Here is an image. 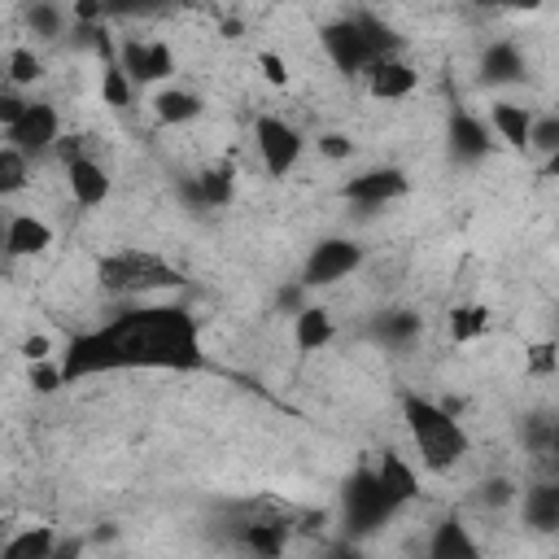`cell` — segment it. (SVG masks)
<instances>
[{"label":"cell","instance_id":"cell-1","mask_svg":"<svg viewBox=\"0 0 559 559\" xmlns=\"http://www.w3.org/2000/svg\"><path fill=\"white\" fill-rule=\"evenodd\" d=\"M109 371H201V323L188 306H131L96 328Z\"/></svg>","mask_w":559,"mask_h":559},{"label":"cell","instance_id":"cell-2","mask_svg":"<svg viewBox=\"0 0 559 559\" xmlns=\"http://www.w3.org/2000/svg\"><path fill=\"white\" fill-rule=\"evenodd\" d=\"M402 419H406V432L415 441V454L428 472H450L467 459L472 450V437L467 428L459 424V415L437 402V397H424V393H402Z\"/></svg>","mask_w":559,"mask_h":559},{"label":"cell","instance_id":"cell-3","mask_svg":"<svg viewBox=\"0 0 559 559\" xmlns=\"http://www.w3.org/2000/svg\"><path fill=\"white\" fill-rule=\"evenodd\" d=\"M96 280H100L105 293L131 297V293H148V288H170V284H179V271H170L157 253L122 249V253H109V258L96 262Z\"/></svg>","mask_w":559,"mask_h":559},{"label":"cell","instance_id":"cell-4","mask_svg":"<svg viewBox=\"0 0 559 559\" xmlns=\"http://www.w3.org/2000/svg\"><path fill=\"white\" fill-rule=\"evenodd\" d=\"M389 515H397V511H393V502L384 498V489H380L376 472H371V467H358V472L345 480V489H341V520H345V537L362 542V537H367V533H376Z\"/></svg>","mask_w":559,"mask_h":559},{"label":"cell","instance_id":"cell-5","mask_svg":"<svg viewBox=\"0 0 559 559\" xmlns=\"http://www.w3.org/2000/svg\"><path fill=\"white\" fill-rule=\"evenodd\" d=\"M362 262H367V249L354 236H323L310 245L297 280L306 288H332V284L349 280L354 271H362Z\"/></svg>","mask_w":559,"mask_h":559},{"label":"cell","instance_id":"cell-6","mask_svg":"<svg viewBox=\"0 0 559 559\" xmlns=\"http://www.w3.org/2000/svg\"><path fill=\"white\" fill-rule=\"evenodd\" d=\"M253 144H258L262 170L275 175V179H284V175L301 162V148H306L301 131H297L288 118H280V114H258V122H253Z\"/></svg>","mask_w":559,"mask_h":559},{"label":"cell","instance_id":"cell-7","mask_svg":"<svg viewBox=\"0 0 559 559\" xmlns=\"http://www.w3.org/2000/svg\"><path fill=\"white\" fill-rule=\"evenodd\" d=\"M319 44H323L328 61H332L341 74H367V70L376 66V52H371V44H367V35H362V26H358L354 13L323 22Z\"/></svg>","mask_w":559,"mask_h":559},{"label":"cell","instance_id":"cell-8","mask_svg":"<svg viewBox=\"0 0 559 559\" xmlns=\"http://www.w3.org/2000/svg\"><path fill=\"white\" fill-rule=\"evenodd\" d=\"M61 135H66V131H61L57 105H52V100H31L26 114L4 131V144L22 148L26 157H39V153H57Z\"/></svg>","mask_w":559,"mask_h":559},{"label":"cell","instance_id":"cell-9","mask_svg":"<svg viewBox=\"0 0 559 559\" xmlns=\"http://www.w3.org/2000/svg\"><path fill=\"white\" fill-rule=\"evenodd\" d=\"M118 66L127 70V79L135 87L144 83H166L175 74V52L166 39H148V35H127L118 44Z\"/></svg>","mask_w":559,"mask_h":559},{"label":"cell","instance_id":"cell-10","mask_svg":"<svg viewBox=\"0 0 559 559\" xmlns=\"http://www.w3.org/2000/svg\"><path fill=\"white\" fill-rule=\"evenodd\" d=\"M406 192H411V179H406L402 166H371V170L345 179V188H341L345 201L367 205V210H380V205H389V201H397Z\"/></svg>","mask_w":559,"mask_h":559},{"label":"cell","instance_id":"cell-11","mask_svg":"<svg viewBox=\"0 0 559 559\" xmlns=\"http://www.w3.org/2000/svg\"><path fill=\"white\" fill-rule=\"evenodd\" d=\"M445 144H450V157H454V162L476 166V162H485V157L493 153V131H489V122H485V118H476V114L459 109V114H450Z\"/></svg>","mask_w":559,"mask_h":559},{"label":"cell","instance_id":"cell-12","mask_svg":"<svg viewBox=\"0 0 559 559\" xmlns=\"http://www.w3.org/2000/svg\"><path fill=\"white\" fill-rule=\"evenodd\" d=\"M520 524L528 533H559V476H546V480H533L520 489Z\"/></svg>","mask_w":559,"mask_h":559},{"label":"cell","instance_id":"cell-13","mask_svg":"<svg viewBox=\"0 0 559 559\" xmlns=\"http://www.w3.org/2000/svg\"><path fill=\"white\" fill-rule=\"evenodd\" d=\"M424 559H485V550H480L472 524H467L459 511H450V515H441V520L432 524Z\"/></svg>","mask_w":559,"mask_h":559},{"label":"cell","instance_id":"cell-14","mask_svg":"<svg viewBox=\"0 0 559 559\" xmlns=\"http://www.w3.org/2000/svg\"><path fill=\"white\" fill-rule=\"evenodd\" d=\"M524 74H528V57L515 39H493L480 52V83L485 87H511V83H524Z\"/></svg>","mask_w":559,"mask_h":559},{"label":"cell","instance_id":"cell-15","mask_svg":"<svg viewBox=\"0 0 559 559\" xmlns=\"http://www.w3.org/2000/svg\"><path fill=\"white\" fill-rule=\"evenodd\" d=\"M362 79H367V96L371 100H406L419 87V70L406 57H384Z\"/></svg>","mask_w":559,"mask_h":559},{"label":"cell","instance_id":"cell-16","mask_svg":"<svg viewBox=\"0 0 559 559\" xmlns=\"http://www.w3.org/2000/svg\"><path fill=\"white\" fill-rule=\"evenodd\" d=\"M61 170H66V188H70L74 205L96 210V205H105V201H109L114 179H109V170H105L92 153H87V157H79V162H70V166H61Z\"/></svg>","mask_w":559,"mask_h":559},{"label":"cell","instance_id":"cell-17","mask_svg":"<svg viewBox=\"0 0 559 559\" xmlns=\"http://www.w3.org/2000/svg\"><path fill=\"white\" fill-rule=\"evenodd\" d=\"M371 472H376V480H380L384 498L393 502V511H402V507L419 493V472H415V463H411L406 454H397V450H384V454H380V463H376Z\"/></svg>","mask_w":559,"mask_h":559},{"label":"cell","instance_id":"cell-18","mask_svg":"<svg viewBox=\"0 0 559 559\" xmlns=\"http://www.w3.org/2000/svg\"><path fill=\"white\" fill-rule=\"evenodd\" d=\"M533 118H537V114H533L528 105H520V100H493V105H489V131H493V140H502V144L515 148V153L528 148Z\"/></svg>","mask_w":559,"mask_h":559},{"label":"cell","instance_id":"cell-19","mask_svg":"<svg viewBox=\"0 0 559 559\" xmlns=\"http://www.w3.org/2000/svg\"><path fill=\"white\" fill-rule=\"evenodd\" d=\"M48 245H52V227L44 223V218H35V214H9V223H4V253L9 258H39V253H48Z\"/></svg>","mask_w":559,"mask_h":559},{"label":"cell","instance_id":"cell-20","mask_svg":"<svg viewBox=\"0 0 559 559\" xmlns=\"http://www.w3.org/2000/svg\"><path fill=\"white\" fill-rule=\"evenodd\" d=\"M201 114H205V96L192 92V87H162V92L153 96V118H157L162 127H188V122H197Z\"/></svg>","mask_w":559,"mask_h":559},{"label":"cell","instance_id":"cell-21","mask_svg":"<svg viewBox=\"0 0 559 559\" xmlns=\"http://www.w3.org/2000/svg\"><path fill=\"white\" fill-rule=\"evenodd\" d=\"M332 336H336V323H332V310L328 306L310 301L301 314H293V345L301 354H314V349L332 345Z\"/></svg>","mask_w":559,"mask_h":559},{"label":"cell","instance_id":"cell-22","mask_svg":"<svg viewBox=\"0 0 559 559\" xmlns=\"http://www.w3.org/2000/svg\"><path fill=\"white\" fill-rule=\"evenodd\" d=\"M288 537H293V524H284V520H253V524L240 528L245 550L258 555V559H280Z\"/></svg>","mask_w":559,"mask_h":559},{"label":"cell","instance_id":"cell-23","mask_svg":"<svg viewBox=\"0 0 559 559\" xmlns=\"http://www.w3.org/2000/svg\"><path fill=\"white\" fill-rule=\"evenodd\" d=\"M57 542H61V537H57L52 524H31V528H17V533L4 542L0 559H52Z\"/></svg>","mask_w":559,"mask_h":559},{"label":"cell","instance_id":"cell-24","mask_svg":"<svg viewBox=\"0 0 559 559\" xmlns=\"http://www.w3.org/2000/svg\"><path fill=\"white\" fill-rule=\"evenodd\" d=\"M376 341L380 345H389V349H406V345H415V336L424 332V319L415 314V310H384L380 319H376Z\"/></svg>","mask_w":559,"mask_h":559},{"label":"cell","instance_id":"cell-25","mask_svg":"<svg viewBox=\"0 0 559 559\" xmlns=\"http://www.w3.org/2000/svg\"><path fill=\"white\" fill-rule=\"evenodd\" d=\"M44 79V57L31 44H17L4 52V87H35Z\"/></svg>","mask_w":559,"mask_h":559},{"label":"cell","instance_id":"cell-26","mask_svg":"<svg viewBox=\"0 0 559 559\" xmlns=\"http://www.w3.org/2000/svg\"><path fill=\"white\" fill-rule=\"evenodd\" d=\"M354 17H358V26H362V35H367V44H371V52H376V61L402 57V35H397L384 17H376V13H367V9H358Z\"/></svg>","mask_w":559,"mask_h":559},{"label":"cell","instance_id":"cell-27","mask_svg":"<svg viewBox=\"0 0 559 559\" xmlns=\"http://www.w3.org/2000/svg\"><path fill=\"white\" fill-rule=\"evenodd\" d=\"M197 197H201V205H210V210L231 205V197H236V175H231V166H210V170H201Z\"/></svg>","mask_w":559,"mask_h":559},{"label":"cell","instance_id":"cell-28","mask_svg":"<svg viewBox=\"0 0 559 559\" xmlns=\"http://www.w3.org/2000/svg\"><path fill=\"white\" fill-rule=\"evenodd\" d=\"M472 502L480 507V511H507V507H515L520 502V485L511 480V476H485L480 485H476V493H472Z\"/></svg>","mask_w":559,"mask_h":559},{"label":"cell","instance_id":"cell-29","mask_svg":"<svg viewBox=\"0 0 559 559\" xmlns=\"http://www.w3.org/2000/svg\"><path fill=\"white\" fill-rule=\"evenodd\" d=\"M22 188H31V157L13 144L0 148V197H17Z\"/></svg>","mask_w":559,"mask_h":559},{"label":"cell","instance_id":"cell-30","mask_svg":"<svg viewBox=\"0 0 559 559\" xmlns=\"http://www.w3.org/2000/svg\"><path fill=\"white\" fill-rule=\"evenodd\" d=\"M489 332V306H454L450 310V336L459 341V345H467V341H476V336H485Z\"/></svg>","mask_w":559,"mask_h":559},{"label":"cell","instance_id":"cell-31","mask_svg":"<svg viewBox=\"0 0 559 559\" xmlns=\"http://www.w3.org/2000/svg\"><path fill=\"white\" fill-rule=\"evenodd\" d=\"M131 96H135V83L127 79V70L118 61H105V70H100V100L109 109H127Z\"/></svg>","mask_w":559,"mask_h":559},{"label":"cell","instance_id":"cell-32","mask_svg":"<svg viewBox=\"0 0 559 559\" xmlns=\"http://www.w3.org/2000/svg\"><path fill=\"white\" fill-rule=\"evenodd\" d=\"M26 26H31V35L35 39H57L61 31H66V9L61 4H31L26 9Z\"/></svg>","mask_w":559,"mask_h":559},{"label":"cell","instance_id":"cell-33","mask_svg":"<svg viewBox=\"0 0 559 559\" xmlns=\"http://www.w3.org/2000/svg\"><path fill=\"white\" fill-rule=\"evenodd\" d=\"M528 148L542 153V157H555V153H559V114H537V118H533Z\"/></svg>","mask_w":559,"mask_h":559},{"label":"cell","instance_id":"cell-34","mask_svg":"<svg viewBox=\"0 0 559 559\" xmlns=\"http://www.w3.org/2000/svg\"><path fill=\"white\" fill-rule=\"evenodd\" d=\"M314 148H319V157H328V162H349V157H354V140H349L345 131H323V135H314Z\"/></svg>","mask_w":559,"mask_h":559},{"label":"cell","instance_id":"cell-35","mask_svg":"<svg viewBox=\"0 0 559 559\" xmlns=\"http://www.w3.org/2000/svg\"><path fill=\"white\" fill-rule=\"evenodd\" d=\"M26 380H31V389H35V393H44V397H48V393H57V389L66 384L61 362H35V367L26 371Z\"/></svg>","mask_w":559,"mask_h":559},{"label":"cell","instance_id":"cell-36","mask_svg":"<svg viewBox=\"0 0 559 559\" xmlns=\"http://www.w3.org/2000/svg\"><path fill=\"white\" fill-rule=\"evenodd\" d=\"M253 61H258V70H262V79H266L271 87H288V61H284L280 52L262 48V52H258Z\"/></svg>","mask_w":559,"mask_h":559},{"label":"cell","instance_id":"cell-37","mask_svg":"<svg viewBox=\"0 0 559 559\" xmlns=\"http://www.w3.org/2000/svg\"><path fill=\"white\" fill-rule=\"evenodd\" d=\"M26 105H31V100H26L17 87H4V92H0V127L9 131V127H13V122L26 114Z\"/></svg>","mask_w":559,"mask_h":559},{"label":"cell","instance_id":"cell-38","mask_svg":"<svg viewBox=\"0 0 559 559\" xmlns=\"http://www.w3.org/2000/svg\"><path fill=\"white\" fill-rule=\"evenodd\" d=\"M22 358L35 367V362H52V341L44 336V332H31L26 341H22Z\"/></svg>","mask_w":559,"mask_h":559},{"label":"cell","instance_id":"cell-39","mask_svg":"<svg viewBox=\"0 0 559 559\" xmlns=\"http://www.w3.org/2000/svg\"><path fill=\"white\" fill-rule=\"evenodd\" d=\"M328 559H362V546H358L354 537H341V542L328 550Z\"/></svg>","mask_w":559,"mask_h":559},{"label":"cell","instance_id":"cell-40","mask_svg":"<svg viewBox=\"0 0 559 559\" xmlns=\"http://www.w3.org/2000/svg\"><path fill=\"white\" fill-rule=\"evenodd\" d=\"M79 555H83V542H79V537L57 542V550H52V559H79Z\"/></svg>","mask_w":559,"mask_h":559},{"label":"cell","instance_id":"cell-41","mask_svg":"<svg viewBox=\"0 0 559 559\" xmlns=\"http://www.w3.org/2000/svg\"><path fill=\"white\" fill-rule=\"evenodd\" d=\"M546 454H550V463L559 467V419H555V428H550V450H546Z\"/></svg>","mask_w":559,"mask_h":559},{"label":"cell","instance_id":"cell-42","mask_svg":"<svg viewBox=\"0 0 559 559\" xmlns=\"http://www.w3.org/2000/svg\"><path fill=\"white\" fill-rule=\"evenodd\" d=\"M542 170H546L550 179H559V153H555V157H546V166H542Z\"/></svg>","mask_w":559,"mask_h":559}]
</instances>
